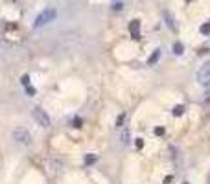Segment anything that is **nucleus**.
I'll return each instance as SVG.
<instances>
[{"instance_id":"obj_1","label":"nucleus","mask_w":210,"mask_h":184,"mask_svg":"<svg viewBox=\"0 0 210 184\" xmlns=\"http://www.w3.org/2000/svg\"><path fill=\"white\" fill-rule=\"evenodd\" d=\"M56 17H57L56 8H46V9H43V11L39 13L37 17H35L33 28H43V26H46V24H48V22H52Z\"/></svg>"},{"instance_id":"obj_2","label":"nucleus","mask_w":210,"mask_h":184,"mask_svg":"<svg viewBox=\"0 0 210 184\" xmlns=\"http://www.w3.org/2000/svg\"><path fill=\"white\" fill-rule=\"evenodd\" d=\"M33 118H35V122H37V125H41V127H48L50 125L48 112L44 111V109H41V107H35L33 109Z\"/></svg>"},{"instance_id":"obj_3","label":"nucleus","mask_w":210,"mask_h":184,"mask_svg":"<svg viewBox=\"0 0 210 184\" xmlns=\"http://www.w3.org/2000/svg\"><path fill=\"white\" fill-rule=\"evenodd\" d=\"M13 138H15V142L22 144V146H30V144H32V136H30V133L26 131V129H22V127H19V129H15V131H13Z\"/></svg>"},{"instance_id":"obj_4","label":"nucleus","mask_w":210,"mask_h":184,"mask_svg":"<svg viewBox=\"0 0 210 184\" xmlns=\"http://www.w3.org/2000/svg\"><path fill=\"white\" fill-rule=\"evenodd\" d=\"M197 81L201 83V85H205V87L210 85V61L205 63L203 66L199 68V72H197Z\"/></svg>"},{"instance_id":"obj_5","label":"nucleus","mask_w":210,"mask_h":184,"mask_svg":"<svg viewBox=\"0 0 210 184\" xmlns=\"http://www.w3.org/2000/svg\"><path fill=\"white\" fill-rule=\"evenodd\" d=\"M129 31H131V35H133L135 41L140 39V21H133L131 24H129Z\"/></svg>"},{"instance_id":"obj_6","label":"nucleus","mask_w":210,"mask_h":184,"mask_svg":"<svg viewBox=\"0 0 210 184\" xmlns=\"http://www.w3.org/2000/svg\"><path fill=\"white\" fill-rule=\"evenodd\" d=\"M159 57H161V50H155V52L151 53V57L148 59V64H155L159 61Z\"/></svg>"},{"instance_id":"obj_7","label":"nucleus","mask_w":210,"mask_h":184,"mask_svg":"<svg viewBox=\"0 0 210 184\" xmlns=\"http://www.w3.org/2000/svg\"><path fill=\"white\" fill-rule=\"evenodd\" d=\"M98 160V155H94V153H89L87 157H85V164H87V166H91V164H94Z\"/></svg>"},{"instance_id":"obj_8","label":"nucleus","mask_w":210,"mask_h":184,"mask_svg":"<svg viewBox=\"0 0 210 184\" xmlns=\"http://www.w3.org/2000/svg\"><path fill=\"white\" fill-rule=\"evenodd\" d=\"M164 18H166V24H168V26H170V28H172V29H175V24H173V18H172V15H170L168 11H166V13H164Z\"/></svg>"},{"instance_id":"obj_9","label":"nucleus","mask_w":210,"mask_h":184,"mask_svg":"<svg viewBox=\"0 0 210 184\" xmlns=\"http://www.w3.org/2000/svg\"><path fill=\"white\" fill-rule=\"evenodd\" d=\"M59 168H61V162L50 160V171H59Z\"/></svg>"},{"instance_id":"obj_10","label":"nucleus","mask_w":210,"mask_h":184,"mask_svg":"<svg viewBox=\"0 0 210 184\" xmlns=\"http://www.w3.org/2000/svg\"><path fill=\"white\" fill-rule=\"evenodd\" d=\"M183 50H184V48H183V44H181V42H175V44H173V52L177 53V55H181Z\"/></svg>"},{"instance_id":"obj_11","label":"nucleus","mask_w":210,"mask_h":184,"mask_svg":"<svg viewBox=\"0 0 210 184\" xmlns=\"http://www.w3.org/2000/svg\"><path fill=\"white\" fill-rule=\"evenodd\" d=\"M183 112H184V107L183 105H177V107L173 109V114H175V116H181Z\"/></svg>"},{"instance_id":"obj_12","label":"nucleus","mask_w":210,"mask_h":184,"mask_svg":"<svg viewBox=\"0 0 210 184\" xmlns=\"http://www.w3.org/2000/svg\"><path fill=\"white\" fill-rule=\"evenodd\" d=\"M124 122H126V114H120L118 120H116V127H122V125H124Z\"/></svg>"},{"instance_id":"obj_13","label":"nucleus","mask_w":210,"mask_h":184,"mask_svg":"<svg viewBox=\"0 0 210 184\" xmlns=\"http://www.w3.org/2000/svg\"><path fill=\"white\" fill-rule=\"evenodd\" d=\"M201 33H205V35H208V33H210V22L201 26Z\"/></svg>"},{"instance_id":"obj_14","label":"nucleus","mask_w":210,"mask_h":184,"mask_svg":"<svg viewBox=\"0 0 210 184\" xmlns=\"http://www.w3.org/2000/svg\"><path fill=\"white\" fill-rule=\"evenodd\" d=\"M21 83H22L24 87H30V77H28V76H22V77H21Z\"/></svg>"},{"instance_id":"obj_15","label":"nucleus","mask_w":210,"mask_h":184,"mask_svg":"<svg viewBox=\"0 0 210 184\" xmlns=\"http://www.w3.org/2000/svg\"><path fill=\"white\" fill-rule=\"evenodd\" d=\"M155 135H157V136H162L164 135V127H157V129H155Z\"/></svg>"},{"instance_id":"obj_16","label":"nucleus","mask_w":210,"mask_h":184,"mask_svg":"<svg viewBox=\"0 0 210 184\" xmlns=\"http://www.w3.org/2000/svg\"><path fill=\"white\" fill-rule=\"evenodd\" d=\"M81 120H79V118H74V127H76V129H79V127H81Z\"/></svg>"},{"instance_id":"obj_17","label":"nucleus","mask_w":210,"mask_h":184,"mask_svg":"<svg viewBox=\"0 0 210 184\" xmlns=\"http://www.w3.org/2000/svg\"><path fill=\"white\" fill-rule=\"evenodd\" d=\"M122 142H126V144L129 142V133H127V131H126V133L122 135Z\"/></svg>"},{"instance_id":"obj_18","label":"nucleus","mask_w":210,"mask_h":184,"mask_svg":"<svg viewBox=\"0 0 210 184\" xmlns=\"http://www.w3.org/2000/svg\"><path fill=\"white\" fill-rule=\"evenodd\" d=\"M137 147H138V149L144 147V140H142V138H138V140H137Z\"/></svg>"},{"instance_id":"obj_19","label":"nucleus","mask_w":210,"mask_h":184,"mask_svg":"<svg viewBox=\"0 0 210 184\" xmlns=\"http://www.w3.org/2000/svg\"><path fill=\"white\" fill-rule=\"evenodd\" d=\"M26 92L30 94V96H32V94H35V90H33V88H32V87H26Z\"/></svg>"},{"instance_id":"obj_20","label":"nucleus","mask_w":210,"mask_h":184,"mask_svg":"<svg viewBox=\"0 0 210 184\" xmlns=\"http://www.w3.org/2000/svg\"><path fill=\"white\" fill-rule=\"evenodd\" d=\"M172 179H173L172 175H170V177H166V179H164V184H170V182H172Z\"/></svg>"},{"instance_id":"obj_21","label":"nucleus","mask_w":210,"mask_h":184,"mask_svg":"<svg viewBox=\"0 0 210 184\" xmlns=\"http://www.w3.org/2000/svg\"><path fill=\"white\" fill-rule=\"evenodd\" d=\"M184 184H188V182H184Z\"/></svg>"}]
</instances>
